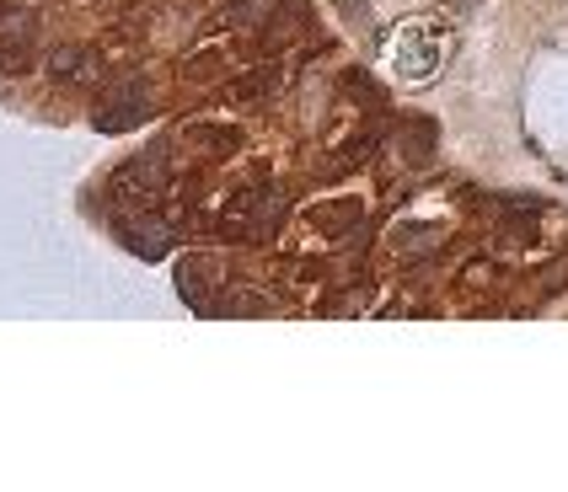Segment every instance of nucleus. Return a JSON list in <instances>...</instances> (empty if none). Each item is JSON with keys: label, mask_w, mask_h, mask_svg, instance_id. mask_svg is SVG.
Returning a JSON list of instances; mask_svg holds the SVG:
<instances>
[{"label": "nucleus", "mask_w": 568, "mask_h": 492, "mask_svg": "<svg viewBox=\"0 0 568 492\" xmlns=\"http://www.w3.org/2000/svg\"><path fill=\"white\" fill-rule=\"evenodd\" d=\"M440 32L435 28H403L397 43H392V60H397V75L403 81H429L440 70Z\"/></svg>", "instance_id": "obj_1"}, {"label": "nucleus", "mask_w": 568, "mask_h": 492, "mask_svg": "<svg viewBox=\"0 0 568 492\" xmlns=\"http://www.w3.org/2000/svg\"><path fill=\"white\" fill-rule=\"evenodd\" d=\"M119 242H124L129 252H140V257H166L172 236H166V225L151 215H124L119 219Z\"/></svg>", "instance_id": "obj_2"}]
</instances>
